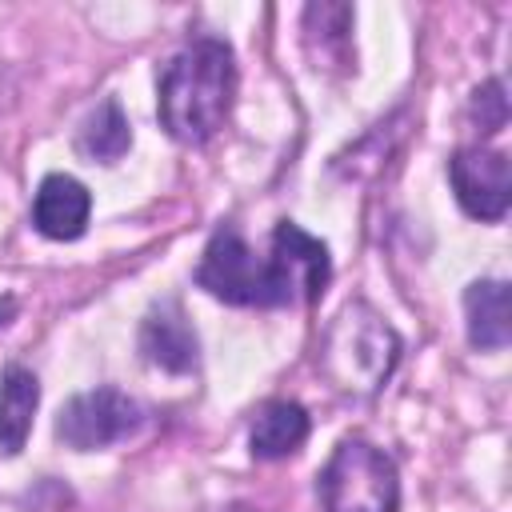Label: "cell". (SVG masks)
Returning a JSON list of instances; mask_svg holds the SVG:
<instances>
[{"label":"cell","mask_w":512,"mask_h":512,"mask_svg":"<svg viewBox=\"0 0 512 512\" xmlns=\"http://www.w3.org/2000/svg\"><path fill=\"white\" fill-rule=\"evenodd\" d=\"M268 260H272V272H276L284 304H312V300H320L332 264H328V248L316 236H308L292 220H280L276 232H272Z\"/></svg>","instance_id":"8992f818"},{"label":"cell","mask_w":512,"mask_h":512,"mask_svg":"<svg viewBox=\"0 0 512 512\" xmlns=\"http://www.w3.org/2000/svg\"><path fill=\"white\" fill-rule=\"evenodd\" d=\"M324 512H396L400 476L396 464L368 440H340L316 476Z\"/></svg>","instance_id":"3957f363"},{"label":"cell","mask_w":512,"mask_h":512,"mask_svg":"<svg viewBox=\"0 0 512 512\" xmlns=\"http://www.w3.org/2000/svg\"><path fill=\"white\" fill-rule=\"evenodd\" d=\"M464 316H468V340L480 352H496L512 340V300L504 280H476L464 292Z\"/></svg>","instance_id":"30bf717a"},{"label":"cell","mask_w":512,"mask_h":512,"mask_svg":"<svg viewBox=\"0 0 512 512\" xmlns=\"http://www.w3.org/2000/svg\"><path fill=\"white\" fill-rule=\"evenodd\" d=\"M352 8L348 4H308L304 8V44L316 68L348 64L352 52Z\"/></svg>","instance_id":"4fadbf2b"},{"label":"cell","mask_w":512,"mask_h":512,"mask_svg":"<svg viewBox=\"0 0 512 512\" xmlns=\"http://www.w3.org/2000/svg\"><path fill=\"white\" fill-rule=\"evenodd\" d=\"M8 312H12V300H4V304H0V324H8V320H4Z\"/></svg>","instance_id":"2e32d148"},{"label":"cell","mask_w":512,"mask_h":512,"mask_svg":"<svg viewBox=\"0 0 512 512\" xmlns=\"http://www.w3.org/2000/svg\"><path fill=\"white\" fill-rule=\"evenodd\" d=\"M460 208L472 220H500L512 204V168L496 148H464L448 164Z\"/></svg>","instance_id":"52a82bcc"},{"label":"cell","mask_w":512,"mask_h":512,"mask_svg":"<svg viewBox=\"0 0 512 512\" xmlns=\"http://www.w3.org/2000/svg\"><path fill=\"white\" fill-rule=\"evenodd\" d=\"M140 352L148 364L164 368V372H192L200 360V344L196 332L188 324V316L180 312V304H160L144 316L140 324Z\"/></svg>","instance_id":"9c48e42d"},{"label":"cell","mask_w":512,"mask_h":512,"mask_svg":"<svg viewBox=\"0 0 512 512\" xmlns=\"http://www.w3.org/2000/svg\"><path fill=\"white\" fill-rule=\"evenodd\" d=\"M196 284L228 304H248V308H280L284 304L272 260H260L236 228H220L208 240L204 260L196 268Z\"/></svg>","instance_id":"277c9868"},{"label":"cell","mask_w":512,"mask_h":512,"mask_svg":"<svg viewBox=\"0 0 512 512\" xmlns=\"http://www.w3.org/2000/svg\"><path fill=\"white\" fill-rule=\"evenodd\" d=\"M76 148L88 160H100V164H112L132 148V124H128V116L120 112L116 100H104L88 112V120L80 124Z\"/></svg>","instance_id":"5bb4252c"},{"label":"cell","mask_w":512,"mask_h":512,"mask_svg":"<svg viewBox=\"0 0 512 512\" xmlns=\"http://www.w3.org/2000/svg\"><path fill=\"white\" fill-rule=\"evenodd\" d=\"M36 404H40V380L28 368L8 364L0 376V452L4 456H16L24 448Z\"/></svg>","instance_id":"7c38bea8"},{"label":"cell","mask_w":512,"mask_h":512,"mask_svg":"<svg viewBox=\"0 0 512 512\" xmlns=\"http://www.w3.org/2000/svg\"><path fill=\"white\" fill-rule=\"evenodd\" d=\"M236 96L232 48L216 36L184 44L160 76V124L180 144H204L224 128Z\"/></svg>","instance_id":"6da1fadb"},{"label":"cell","mask_w":512,"mask_h":512,"mask_svg":"<svg viewBox=\"0 0 512 512\" xmlns=\"http://www.w3.org/2000/svg\"><path fill=\"white\" fill-rule=\"evenodd\" d=\"M308 440V412L296 400H272L256 412L248 444L256 460H284Z\"/></svg>","instance_id":"8fae6325"},{"label":"cell","mask_w":512,"mask_h":512,"mask_svg":"<svg viewBox=\"0 0 512 512\" xmlns=\"http://www.w3.org/2000/svg\"><path fill=\"white\" fill-rule=\"evenodd\" d=\"M92 216V196L76 176L52 172L40 180L36 200H32V224L48 240H76L88 228Z\"/></svg>","instance_id":"ba28073f"},{"label":"cell","mask_w":512,"mask_h":512,"mask_svg":"<svg viewBox=\"0 0 512 512\" xmlns=\"http://www.w3.org/2000/svg\"><path fill=\"white\" fill-rule=\"evenodd\" d=\"M316 360H320V372L340 392L368 396L392 376V368L400 360V336L372 304L352 300L324 328Z\"/></svg>","instance_id":"7a4b0ae2"},{"label":"cell","mask_w":512,"mask_h":512,"mask_svg":"<svg viewBox=\"0 0 512 512\" xmlns=\"http://www.w3.org/2000/svg\"><path fill=\"white\" fill-rule=\"evenodd\" d=\"M472 112L480 116V132H496V128L504 124V116H508V104H504V88H500L496 80H488V84L476 92V100H472Z\"/></svg>","instance_id":"9a60e30c"},{"label":"cell","mask_w":512,"mask_h":512,"mask_svg":"<svg viewBox=\"0 0 512 512\" xmlns=\"http://www.w3.org/2000/svg\"><path fill=\"white\" fill-rule=\"evenodd\" d=\"M140 424V404L124 396L120 388H92L72 396L56 416V440L76 452L108 448L124 436H132Z\"/></svg>","instance_id":"5b68a950"}]
</instances>
